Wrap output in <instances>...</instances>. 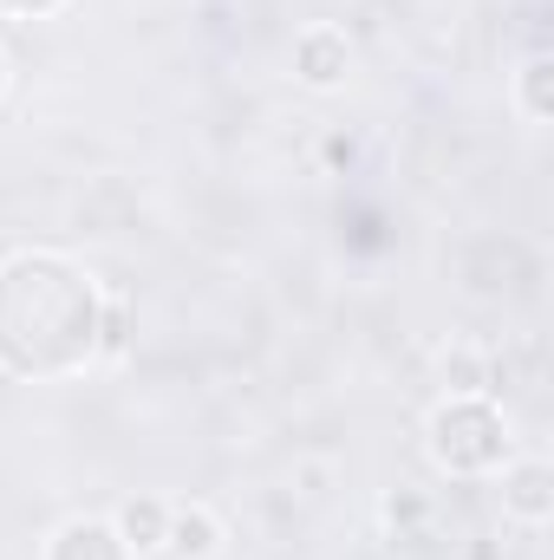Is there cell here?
Segmentation results:
<instances>
[{
	"mask_svg": "<svg viewBox=\"0 0 554 560\" xmlns=\"http://www.w3.org/2000/svg\"><path fill=\"white\" fill-rule=\"evenodd\" d=\"M105 293L66 255L26 248L0 261V372L7 378H72L99 359Z\"/></svg>",
	"mask_w": 554,
	"mask_h": 560,
	"instance_id": "1",
	"label": "cell"
},
{
	"mask_svg": "<svg viewBox=\"0 0 554 560\" xmlns=\"http://www.w3.org/2000/svg\"><path fill=\"white\" fill-rule=\"evenodd\" d=\"M424 450L443 476H496L509 463V423L489 398H443L424 418Z\"/></svg>",
	"mask_w": 554,
	"mask_h": 560,
	"instance_id": "2",
	"label": "cell"
},
{
	"mask_svg": "<svg viewBox=\"0 0 554 560\" xmlns=\"http://www.w3.org/2000/svg\"><path fill=\"white\" fill-rule=\"evenodd\" d=\"M346 72H353V39H346L339 26H307V33L293 39V79H300L307 92H339Z\"/></svg>",
	"mask_w": 554,
	"mask_h": 560,
	"instance_id": "3",
	"label": "cell"
},
{
	"mask_svg": "<svg viewBox=\"0 0 554 560\" xmlns=\"http://www.w3.org/2000/svg\"><path fill=\"white\" fill-rule=\"evenodd\" d=\"M503 509L529 528H542L554 515V469L542 456H522V463H503Z\"/></svg>",
	"mask_w": 554,
	"mask_h": 560,
	"instance_id": "4",
	"label": "cell"
},
{
	"mask_svg": "<svg viewBox=\"0 0 554 560\" xmlns=\"http://www.w3.org/2000/svg\"><path fill=\"white\" fill-rule=\"evenodd\" d=\"M222 522H216V509H203V502H170V535H163V555L170 560H216L222 555Z\"/></svg>",
	"mask_w": 554,
	"mask_h": 560,
	"instance_id": "5",
	"label": "cell"
},
{
	"mask_svg": "<svg viewBox=\"0 0 554 560\" xmlns=\"http://www.w3.org/2000/svg\"><path fill=\"white\" fill-rule=\"evenodd\" d=\"M46 560H131V548L118 541V528L105 515H72L66 528H53Z\"/></svg>",
	"mask_w": 554,
	"mask_h": 560,
	"instance_id": "6",
	"label": "cell"
},
{
	"mask_svg": "<svg viewBox=\"0 0 554 560\" xmlns=\"http://www.w3.org/2000/svg\"><path fill=\"white\" fill-rule=\"evenodd\" d=\"M112 528H118V541L131 548V560L163 555V535H170V502H163V495H131V502L112 515Z\"/></svg>",
	"mask_w": 554,
	"mask_h": 560,
	"instance_id": "7",
	"label": "cell"
},
{
	"mask_svg": "<svg viewBox=\"0 0 554 560\" xmlns=\"http://www.w3.org/2000/svg\"><path fill=\"white\" fill-rule=\"evenodd\" d=\"M379 515H385V541L399 548V541H430V515H437V509H430L424 489H392Z\"/></svg>",
	"mask_w": 554,
	"mask_h": 560,
	"instance_id": "8",
	"label": "cell"
},
{
	"mask_svg": "<svg viewBox=\"0 0 554 560\" xmlns=\"http://www.w3.org/2000/svg\"><path fill=\"white\" fill-rule=\"evenodd\" d=\"M516 112L529 125H549L554 118V59L549 52H529L522 72H516Z\"/></svg>",
	"mask_w": 554,
	"mask_h": 560,
	"instance_id": "9",
	"label": "cell"
},
{
	"mask_svg": "<svg viewBox=\"0 0 554 560\" xmlns=\"http://www.w3.org/2000/svg\"><path fill=\"white\" fill-rule=\"evenodd\" d=\"M489 385H496V372H489L483 352H470V346L443 352V392L450 398H489Z\"/></svg>",
	"mask_w": 554,
	"mask_h": 560,
	"instance_id": "10",
	"label": "cell"
},
{
	"mask_svg": "<svg viewBox=\"0 0 554 560\" xmlns=\"http://www.w3.org/2000/svg\"><path fill=\"white\" fill-rule=\"evenodd\" d=\"M131 346V313L125 300H105V319H99V359H125Z\"/></svg>",
	"mask_w": 554,
	"mask_h": 560,
	"instance_id": "11",
	"label": "cell"
},
{
	"mask_svg": "<svg viewBox=\"0 0 554 560\" xmlns=\"http://www.w3.org/2000/svg\"><path fill=\"white\" fill-rule=\"evenodd\" d=\"M72 0H0V13H13V20H53V13H66Z\"/></svg>",
	"mask_w": 554,
	"mask_h": 560,
	"instance_id": "12",
	"label": "cell"
},
{
	"mask_svg": "<svg viewBox=\"0 0 554 560\" xmlns=\"http://www.w3.org/2000/svg\"><path fill=\"white\" fill-rule=\"evenodd\" d=\"M326 156H333V163H353V156H359V143H353V138H326Z\"/></svg>",
	"mask_w": 554,
	"mask_h": 560,
	"instance_id": "13",
	"label": "cell"
},
{
	"mask_svg": "<svg viewBox=\"0 0 554 560\" xmlns=\"http://www.w3.org/2000/svg\"><path fill=\"white\" fill-rule=\"evenodd\" d=\"M0 98H7V52H0Z\"/></svg>",
	"mask_w": 554,
	"mask_h": 560,
	"instance_id": "14",
	"label": "cell"
}]
</instances>
